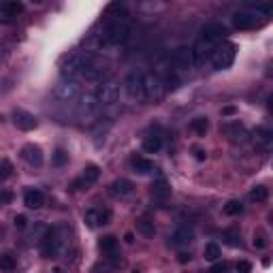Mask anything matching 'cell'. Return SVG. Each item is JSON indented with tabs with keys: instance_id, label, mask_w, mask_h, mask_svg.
I'll use <instances>...</instances> for the list:
<instances>
[{
	"instance_id": "6da1fadb",
	"label": "cell",
	"mask_w": 273,
	"mask_h": 273,
	"mask_svg": "<svg viewBox=\"0 0 273 273\" xmlns=\"http://www.w3.org/2000/svg\"><path fill=\"white\" fill-rule=\"evenodd\" d=\"M235 56H237V45L231 41H220L218 45L213 47V53H211V66L213 70H226L231 68L233 62H235Z\"/></svg>"
},
{
	"instance_id": "7a4b0ae2",
	"label": "cell",
	"mask_w": 273,
	"mask_h": 273,
	"mask_svg": "<svg viewBox=\"0 0 273 273\" xmlns=\"http://www.w3.org/2000/svg\"><path fill=\"white\" fill-rule=\"evenodd\" d=\"M90 60V53H73V56H68V58L60 64V73L64 79H73L75 75H81V70L83 66L88 64Z\"/></svg>"
},
{
	"instance_id": "3957f363",
	"label": "cell",
	"mask_w": 273,
	"mask_h": 273,
	"mask_svg": "<svg viewBox=\"0 0 273 273\" xmlns=\"http://www.w3.org/2000/svg\"><path fill=\"white\" fill-rule=\"evenodd\" d=\"M94 96L98 100V105H111V103H116L118 96H120V83L113 81V79H107V81H103L96 88Z\"/></svg>"
},
{
	"instance_id": "277c9868",
	"label": "cell",
	"mask_w": 273,
	"mask_h": 273,
	"mask_svg": "<svg viewBox=\"0 0 273 273\" xmlns=\"http://www.w3.org/2000/svg\"><path fill=\"white\" fill-rule=\"evenodd\" d=\"M265 24V17H261L254 11H239L233 15V26L237 30H254V28H261Z\"/></svg>"
},
{
	"instance_id": "5b68a950",
	"label": "cell",
	"mask_w": 273,
	"mask_h": 273,
	"mask_svg": "<svg viewBox=\"0 0 273 273\" xmlns=\"http://www.w3.org/2000/svg\"><path fill=\"white\" fill-rule=\"evenodd\" d=\"M165 83L156 73H145L143 75V94L150 100H160L165 96Z\"/></svg>"
},
{
	"instance_id": "8992f818",
	"label": "cell",
	"mask_w": 273,
	"mask_h": 273,
	"mask_svg": "<svg viewBox=\"0 0 273 273\" xmlns=\"http://www.w3.org/2000/svg\"><path fill=\"white\" fill-rule=\"evenodd\" d=\"M79 92H81V85H79V81H75V79H62V81L53 88L56 98L62 100V103H73V100L79 96Z\"/></svg>"
},
{
	"instance_id": "52a82bcc",
	"label": "cell",
	"mask_w": 273,
	"mask_h": 273,
	"mask_svg": "<svg viewBox=\"0 0 273 273\" xmlns=\"http://www.w3.org/2000/svg\"><path fill=\"white\" fill-rule=\"evenodd\" d=\"M83 220H85V224H88L90 228L105 226V224H109V220H111V209H109V207H103V205L90 207L88 211H85Z\"/></svg>"
},
{
	"instance_id": "ba28073f",
	"label": "cell",
	"mask_w": 273,
	"mask_h": 273,
	"mask_svg": "<svg viewBox=\"0 0 273 273\" xmlns=\"http://www.w3.org/2000/svg\"><path fill=\"white\" fill-rule=\"evenodd\" d=\"M215 45H218V43H211V41H205V39H198V41H196V45L190 47V51H192V62H194L196 66L205 64V62L211 58V53H213V47H215Z\"/></svg>"
},
{
	"instance_id": "9c48e42d",
	"label": "cell",
	"mask_w": 273,
	"mask_h": 273,
	"mask_svg": "<svg viewBox=\"0 0 273 273\" xmlns=\"http://www.w3.org/2000/svg\"><path fill=\"white\" fill-rule=\"evenodd\" d=\"M171 64H173V68H177V70H190L194 66L190 47H177L173 51V56H171Z\"/></svg>"
},
{
	"instance_id": "30bf717a",
	"label": "cell",
	"mask_w": 273,
	"mask_h": 273,
	"mask_svg": "<svg viewBox=\"0 0 273 273\" xmlns=\"http://www.w3.org/2000/svg\"><path fill=\"white\" fill-rule=\"evenodd\" d=\"M13 122H15V126L20 128V131H34L37 128V124H39V120H37V116H32L30 111H26V109H15L13 111Z\"/></svg>"
},
{
	"instance_id": "8fae6325",
	"label": "cell",
	"mask_w": 273,
	"mask_h": 273,
	"mask_svg": "<svg viewBox=\"0 0 273 273\" xmlns=\"http://www.w3.org/2000/svg\"><path fill=\"white\" fill-rule=\"evenodd\" d=\"M105 73H107V64H105L103 60L94 58V56H90L88 64H85L83 70H81V77H83V79H100Z\"/></svg>"
},
{
	"instance_id": "7c38bea8",
	"label": "cell",
	"mask_w": 273,
	"mask_h": 273,
	"mask_svg": "<svg viewBox=\"0 0 273 273\" xmlns=\"http://www.w3.org/2000/svg\"><path fill=\"white\" fill-rule=\"evenodd\" d=\"M224 133L228 137V141L233 143V145H241V143H246L248 141V128L239 124V122H233V124H226L224 126Z\"/></svg>"
},
{
	"instance_id": "4fadbf2b",
	"label": "cell",
	"mask_w": 273,
	"mask_h": 273,
	"mask_svg": "<svg viewBox=\"0 0 273 273\" xmlns=\"http://www.w3.org/2000/svg\"><path fill=\"white\" fill-rule=\"evenodd\" d=\"M224 34H226V28L220 22H209L203 26V30H201V39L211 41V43H220L224 39Z\"/></svg>"
},
{
	"instance_id": "5bb4252c",
	"label": "cell",
	"mask_w": 273,
	"mask_h": 273,
	"mask_svg": "<svg viewBox=\"0 0 273 273\" xmlns=\"http://www.w3.org/2000/svg\"><path fill=\"white\" fill-rule=\"evenodd\" d=\"M126 92L131 98L135 100H141V98H145V94H143V75L141 73H131L126 77Z\"/></svg>"
},
{
	"instance_id": "9a60e30c",
	"label": "cell",
	"mask_w": 273,
	"mask_h": 273,
	"mask_svg": "<svg viewBox=\"0 0 273 273\" xmlns=\"http://www.w3.org/2000/svg\"><path fill=\"white\" fill-rule=\"evenodd\" d=\"M100 177V169L96 165H90V167H85L83 169V173L77 181H73V190H79V188H85V186H92L96 184Z\"/></svg>"
},
{
	"instance_id": "2e32d148",
	"label": "cell",
	"mask_w": 273,
	"mask_h": 273,
	"mask_svg": "<svg viewBox=\"0 0 273 273\" xmlns=\"http://www.w3.org/2000/svg\"><path fill=\"white\" fill-rule=\"evenodd\" d=\"M192 239H194V231H192V228L190 226H179L177 231L171 235L169 246H173V248H186Z\"/></svg>"
},
{
	"instance_id": "e0dca14e",
	"label": "cell",
	"mask_w": 273,
	"mask_h": 273,
	"mask_svg": "<svg viewBox=\"0 0 273 273\" xmlns=\"http://www.w3.org/2000/svg\"><path fill=\"white\" fill-rule=\"evenodd\" d=\"M20 154L30 167H41L43 165V152H41L39 145H34V143H26Z\"/></svg>"
},
{
	"instance_id": "ac0fdd59",
	"label": "cell",
	"mask_w": 273,
	"mask_h": 273,
	"mask_svg": "<svg viewBox=\"0 0 273 273\" xmlns=\"http://www.w3.org/2000/svg\"><path fill=\"white\" fill-rule=\"evenodd\" d=\"M120 267H122V258H118V254H111L105 261L94 265V273H118Z\"/></svg>"
},
{
	"instance_id": "d6986e66",
	"label": "cell",
	"mask_w": 273,
	"mask_h": 273,
	"mask_svg": "<svg viewBox=\"0 0 273 273\" xmlns=\"http://www.w3.org/2000/svg\"><path fill=\"white\" fill-rule=\"evenodd\" d=\"M131 167L139 175H148V173H154V171H156V165L152 160H148V158H143V156H133L131 158Z\"/></svg>"
},
{
	"instance_id": "ffe728a7",
	"label": "cell",
	"mask_w": 273,
	"mask_h": 273,
	"mask_svg": "<svg viewBox=\"0 0 273 273\" xmlns=\"http://www.w3.org/2000/svg\"><path fill=\"white\" fill-rule=\"evenodd\" d=\"M24 205L30 207V209H41L45 205V196H43V192L37 188H28L24 194Z\"/></svg>"
},
{
	"instance_id": "44dd1931",
	"label": "cell",
	"mask_w": 273,
	"mask_h": 273,
	"mask_svg": "<svg viewBox=\"0 0 273 273\" xmlns=\"http://www.w3.org/2000/svg\"><path fill=\"white\" fill-rule=\"evenodd\" d=\"M135 190V184L133 181H128V179H124V177H120V179H116L111 186H109V192L113 194V196H128Z\"/></svg>"
},
{
	"instance_id": "7402d4cb",
	"label": "cell",
	"mask_w": 273,
	"mask_h": 273,
	"mask_svg": "<svg viewBox=\"0 0 273 273\" xmlns=\"http://www.w3.org/2000/svg\"><path fill=\"white\" fill-rule=\"evenodd\" d=\"M22 11H24V3H20V0H3L0 3V15L5 17H15Z\"/></svg>"
},
{
	"instance_id": "603a6c76",
	"label": "cell",
	"mask_w": 273,
	"mask_h": 273,
	"mask_svg": "<svg viewBox=\"0 0 273 273\" xmlns=\"http://www.w3.org/2000/svg\"><path fill=\"white\" fill-rule=\"evenodd\" d=\"M254 139H256L258 145H263V148H267V150H269V148H271V143H273V131H271V128L261 126V128H256Z\"/></svg>"
},
{
	"instance_id": "cb8c5ba5",
	"label": "cell",
	"mask_w": 273,
	"mask_h": 273,
	"mask_svg": "<svg viewBox=\"0 0 273 273\" xmlns=\"http://www.w3.org/2000/svg\"><path fill=\"white\" fill-rule=\"evenodd\" d=\"M98 107H100V105H98V100H96L94 94H83V96L79 98V111H81V113H94Z\"/></svg>"
},
{
	"instance_id": "d4e9b609",
	"label": "cell",
	"mask_w": 273,
	"mask_h": 273,
	"mask_svg": "<svg viewBox=\"0 0 273 273\" xmlns=\"http://www.w3.org/2000/svg\"><path fill=\"white\" fill-rule=\"evenodd\" d=\"M162 150V137H158V135H150L143 139V152H148V154H156V152H160Z\"/></svg>"
},
{
	"instance_id": "484cf974",
	"label": "cell",
	"mask_w": 273,
	"mask_h": 273,
	"mask_svg": "<svg viewBox=\"0 0 273 273\" xmlns=\"http://www.w3.org/2000/svg\"><path fill=\"white\" fill-rule=\"evenodd\" d=\"M160 79H162V83H165V90H171V92H175L179 85H181V79H179V75H177V70H171V73L162 75Z\"/></svg>"
},
{
	"instance_id": "4316f807",
	"label": "cell",
	"mask_w": 273,
	"mask_h": 273,
	"mask_svg": "<svg viewBox=\"0 0 273 273\" xmlns=\"http://www.w3.org/2000/svg\"><path fill=\"white\" fill-rule=\"evenodd\" d=\"M98 248L103 250L105 254H109V256L116 254L118 252V239L113 237V235H107V237H103V239L98 241Z\"/></svg>"
},
{
	"instance_id": "83f0119b",
	"label": "cell",
	"mask_w": 273,
	"mask_h": 273,
	"mask_svg": "<svg viewBox=\"0 0 273 273\" xmlns=\"http://www.w3.org/2000/svg\"><path fill=\"white\" fill-rule=\"evenodd\" d=\"M152 196L158 198V201H165L169 196V188H167L165 179H158V181L152 184Z\"/></svg>"
},
{
	"instance_id": "f1b7e54d",
	"label": "cell",
	"mask_w": 273,
	"mask_h": 273,
	"mask_svg": "<svg viewBox=\"0 0 273 273\" xmlns=\"http://www.w3.org/2000/svg\"><path fill=\"white\" fill-rule=\"evenodd\" d=\"M137 228H139V233L145 235V237H154V235H156V226H154V222L148 220V218H139V220H137Z\"/></svg>"
},
{
	"instance_id": "f546056e",
	"label": "cell",
	"mask_w": 273,
	"mask_h": 273,
	"mask_svg": "<svg viewBox=\"0 0 273 273\" xmlns=\"http://www.w3.org/2000/svg\"><path fill=\"white\" fill-rule=\"evenodd\" d=\"M190 128H192V131H194L196 135L203 137V135L209 131V120L203 118V116H198V118H194V120L190 122Z\"/></svg>"
},
{
	"instance_id": "4dcf8cb0",
	"label": "cell",
	"mask_w": 273,
	"mask_h": 273,
	"mask_svg": "<svg viewBox=\"0 0 273 273\" xmlns=\"http://www.w3.org/2000/svg\"><path fill=\"white\" fill-rule=\"evenodd\" d=\"M15 267H17L15 256L13 254H0V271L11 273V271H15Z\"/></svg>"
},
{
	"instance_id": "1f68e13d",
	"label": "cell",
	"mask_w": 273,
	"mask_h": 273,
	"mask_svg": "<svg viewBox=\"0 0 273 273\" xmlns=\"http://www.w3.org/2000/svg\"><path fill=\"white\" fill-rule=\"evenodd\" d=\"M250 198L256 201V203H265V201L269 198V188L267 186H254L252 192H250Z\"/></svg>"
},
{
	"instance_id": "d6a6232c",
	"label": "cell",
	"mask_w": 273,
	"mask_h": 273,
	"mask_svg": "<svg viewBox=\"0 0 273 273\" xmlns=\"http://www.w3.org/2000/svg\"><path fill=\"white\" fill-rule=\"evenodd\" d=\"M203 254H205V258H207V261H218V258L222 256V252H220V246H218V243H215V241H209L207 243V246H205V250H203Z\"/></svg>"
},
{
	"instance_id": "836d02e7",
	"label": "cell",
	"mask_w": 273,
	"mask_h": 273,
	"mask_svg": "<svg viewBox=\"0 0 273 273\" xmlns=\"http://www.w3.org/2000/svg\"><path fill=\"white\" fill-rule=\"evenodd\" d=\"M11 175H13V165H11V160L3 158V160H0V181H7Z\"/></svg>"
},
{
	"instance_id": "e575fe53",
	"label": "cell",
	"mask_w": 273,
	"mask_h": 273,
	"mask_svg": "<svg viewBox=\"0 0 273 273\" xmlns=\"http://www.w3.org/2000/svg\"><path fill=\"white\" fill-rule=\"evenodd\" d=\"M243 211V205L239 203V201H228V203L224 205V213L226 215H239Z\"/></svg>"
},
{
	"instance_id": "d590c367",
	"label": "cell",
	"mask_w": 273,
	"mask_h": 273,
	"mask_svg": "<svg viewBox=\"0 0 273 273\" xmlns=\"http://www.w3.org/2000/svg\"><path fill=\"white\" fill-rule=\"evenodd\" d=\"M68 162V154H66V150H62V148H58L53 152V165L56 167H64Z\"/></svg>"
},
{
	"instance_id": "8d00e7d4",
	"label": "cell",
	"mask_w": 273,
	"mask_h": 273,
	"mask_svg": "<svg viewBox=\"0 0 273 273\" xmlns=\"http://www.w3.org/2000/svg\"><path fill=\"white\" fill-rule=\"evenodd\" d=\"M269 246V241H267V235L258 228V231L254 233V248H258V250H265Z\"/></svg>"
},
{
	"instance_id": "74e56055",
	"label": "cell",
	"mask_w": 273,
	"mask_h": 273,
	"mask_svg": "<svg viewBox=\"0 0 273 273\" xmlns=\"http://www.w3.org/2000/svg\"><path fill=\"white\" fill-rule=\"evenodd\" d=\"M252 271V265L248 261H239L237 263V273H250Z\"/></svg>"
},
{
	"instance_id": "f35d334b",
	"label": "cell",
	"mask_w": 273,
	"mask_h": 273,
	"mask_svg": "<svg viewBox=\"0 0 273 273\" xmlns=\"http://www.w3.org/2000/svg\"><path fill=\"white\" fill-rule=\"evenodd\" d=\"M226 269H228V265L226 263H215L207 273H226Z\"/></svg>"
},
{
	"instance_id": "ab89813d",
	"label": "cell",
	"mask_w": 273,
	"mask_h": 273,
	"mask_svg": "<svg viewBox=\"0 0 273 273\" xmlns=\"http://www.w3.org/2000/svg\"><path fill=\"white\" fill-rule=\"evenodd\" d=\"M224 239H226V243H231V246H241V241H237V235H233V233H224Z\"/></svg>"
},
{
	"instance_id": "60d3db41",
	"label": "cell",
	"mask_w": 273,
	"mask_h": 273,
	"mask_svg": "<svg viewBox=\"0 0 273 273\" xmlns=\"http://www.w3.org/2000/svg\"><path fill=\"white\" fill-rule=\"evenodd\" d=\"M11 198H13V194L9 190H0V203H9Z\"/></svg>"
},
{
	"instance_id": "b9f144b4",
	"label": "cell",
	"mask_w": 273,
	"mask_h": 273,
	"mask_svg": "<svg viewBox=\"0 0 273 273\" xmlns=\"http://www.w3.org/2000/svg\"><path fill=\"white\" fill-rule=\"evenodd\" d=\"M13 222H15V226H17V228H24L28 220H26V215H15V220H13Z\"/></svg>"
},
{
	"instance_id": "7bdbcfd3",
	"label": "cell",
	"mask_w": 273,
	"mask_h": 273,
	"mask_svg": "<svg viewBox=\"0 0 273 273\" xmlns=\"http://www.w3.org/2000/svg\"><path fill=\"white\" fill-rule=\"evenodd\" d=\"M205 156H207V154H205L203 150H201V148H194V158H196V160L203 162V160H205Z\"/></svg>"
},
{
	"instance_id": "ee69618b",
	"label": "cell",
	"mask_w": 273,
	"mask_h": 273,
	"mask_svg": "<svg viewBox=\"0 0 273 273\" xmlns=\"http://www.w3.org/2000/svg\"><path fill=\"white\" fill-rule=\"evenodd\" d=\"M235 113V107H224L222 109V116H233Z\"/></svg>"
},
{
	"instance_id": "f6af8a7d",
	"label": "cell",
	"mask_w": 273,
	"mask_h": 273,
	"mask_svg": "<svg viewBox=\"0 0 273 273\" xmlns=\"http://www.w3.org/2000/svg\"><path fill=\"white\" fill-rule=\"evenodd\" d=\"M186 261H190V254H179V263H186Z\"/></svg>"
},
{
	"instance_id": "bcb514c9",
	"label": "cell",
	"mask_w": 273,
	"mask_h": 273,
	"mask_svg": "<svg viewBox=\"0 0 273 273\" xmlns=\"http://www.w3.org/2000/svg\"><path fill=\"white\" fill-rule=\"evenodd\" d=\"M133 241H135V237H133L131 233H128V235H126V243H133Z\"/></svg>"
}]
</instances>
